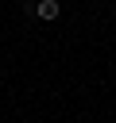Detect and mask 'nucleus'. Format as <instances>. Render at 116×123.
<instances>
[{"label":"nucleus","mask_w":116,"mask_h":123,"mask_svg":"<svg viewBox=\"0 0 116 123\" xmlns=\"http://www.w3.org/2000/svg\"><path fill=\"white\" fill-rule=\"evenodd\" d=\"M35 12H39V19H58L62 4H58V0H39V4H35Z\"/></svg>","instance_id":"obj_1"}]
</instances>
